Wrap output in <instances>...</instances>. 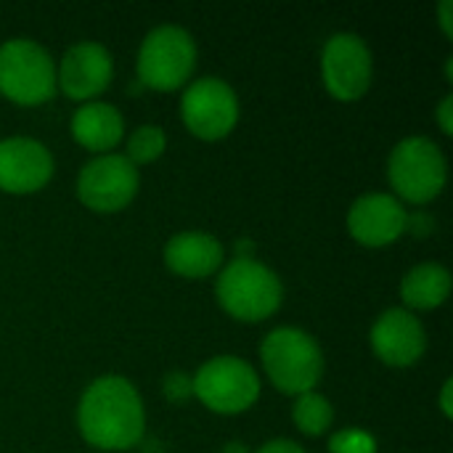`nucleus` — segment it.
<instances>
[{
	"label": "nucleus",
	"instance_id": "6",
	"mask_svg": "<svg viewBox=\"0 0 453 453\" xmlns=\"http://www.w3.org/2000/svg\"><path fill=\"white\" fill-rule=\"evenodd\" d=\"M196 64L194 37L178 24L154 27L138 50V77L146 88L175 90L180 88Z\"/></svg>",
	"mask_w": 453,
	"mask_h": 453
},
{
	"label": "nucleus",
	"instance_id": "12",
	"mask_svg": "<svg viewBox=\"0 0 453 453\" xmlns=\"http://www.w3.org/2000/svg\"><path fill=\"white\" fill-rule=\"evenodd\" d=\"M348 228L366 247H385L409 228L403 204L390 194H364L348 212Z\"/></svg>",
	"mask_w": 453,
	"mask_h": 453
},
{
	"label": "nucleus",
	"instance_id": "8",
	"mask_svg": "<svg viewBox=\"0 0 453 453\" xmlns=\"http://www.w3.org/2000/svg\"><path fill=\"white\" fill-rule=\"evenodd\" d=\"M180 114L194 135L204 141H218L236 127L239 98L226 80L199 77L186 88L180 101Z\"/></svg>",
	"mask_w": 453,
	"mask_h": 453
},
{
	"label": "nucleus",
	"instance_id": "19",
	"mask_svg": "<svg viewBox=\"0 0 453 453\" xmlns=\"http://www.w3.org/2000/svg\"><path fill=\"white\" fill-rule=\"evenodd\" d=\"M167 146V135L162 127L157 125H141L130 138H127V159L133 165H146V162H154L157 157H162Z\"/></svg>",
	"mask_w": 453,
	"mask_h": 453
},
{
	"label": "nucleus",
	"instance_id": "25",
	"mask_svg": "<svg viewBox=\"0 0 453 453\" xmlns=\"http://www.w3.org/2000/svg\"><path fill=\"white\" fill-rule=\"evenodd\" d=\"M441 406H443V414H446V417H451V380H446V385H443Z\"/></svg>",
	"mask_w": 453,
	"mask_h": 453
},
{
	"label": "nucleus",
	"instance_id": "23",
	"mask_svg": "<svg viewBox=\"0 0 453 453\" xmlns=\"http://www.w3.org/2000/svg\"><path fill=\"white\" fill-rule=\"evenodd\" d=\"M255 453H305L297 443H292V441H271V443H265L263 449H257Z\"/></svg>",
	"mask_w": 453,
	"mask_h": 453
},
{
	"label": "nucleus",
	"instance_id": "4",
	"mask_svg": "<svg viewBox=\"0 0 453 453\" xmlns=\"http://www.w3.org/2000/svg\"><path fill=\"white\" fill-rule=\"evenodd\" d=\"M388 178L398 196L425 204L446 186V157L433 138L409 135L390 151Z\"/></svg>",
	"mask_w": 453,
	"mask_h": 453
},
{
	"label": "nucleus",
	"instance_id": "14",
	"mask_svg": "<svg viewBox=\"0 0 453 453\" xmlns=\"http://www.w3.org/2000/svg\"><path fill=\"white\" fill-rule=\"evenodd\" d=\"M56 80L69 98H93L111 80V56L101 42L82 40L64 53Z\"/></svg>",
	"mask_w": 453,
	"mask_h": 453
},
{
	"label": "nucleus",
	"instance_id": "26",
	"mask_svg": "<svg viewBox=\"0 0 453 453\" xmlns=\"http://www.w3.org/2000/svg\"><path fill=\"white\" fill-rule=\"evenodd\" d=\"M220 453H250V451H247V446H244V443L234 441V443H228V446H226Z\"/></svg>",
	"mask_w": 453,
	"mask_h": 453
},
{
	"label": "nucleus",
	"instance_id": "16",
	"mask_svg": "<svg viewBox=\"0 0 453 453\" xmlns=\"http://www.w3.org/2000/svg\"><path fill=\"white\" fill-rule=\"evenodd\" d=\"M122 133H125L122 114L111 104H104V101L82 104L72 117L74 141L90 151L109 154V149H114L119 143Z\"/></svg>",
	"mask_w": 453,
	"mask_h": 453
},
{
	"label": "nucleus",
	"instance_id": "20",
	"mask_svg": "<svg viewBox=\"0 0 453 453\" xmlns=\"http://www.w3.org/2000/svg\"><path fill=\"white\" fill-rule=\"evenodd\" d=\"M329 451L332 453H377V441L374 435H369L361 427H348L340 430L337 435H332L329 441Z\"/></svg>",
	"mask_w": 453,
	"mask_h": 453
},
{
	"label": "nucleus",
	"instance_id": "13",
	"mask_svg": "<svg viewBox=\"0 0 453 453\" xmlns=\"http://www.w3.org/2000/svg\"><path fill=\"white\" fill-rule=\"evenodd\" d=\"M372 348L388 366H414L425 348V326L406 308L385 311L372 326Z\"/></svg>",
	"mask_w": 453,
	"mask_h": 453
},
{
	"label": "nucleus",
	"instance_id": "11",
	"mask_svg": "<svg viewBox=\"0 0 453 453\" xmlns=\"http://www.w3.org/2000/svg\"><path fill=\"white\" fill-rule=\"evenodd\" d=\"M53 175L50 151L27 135L0 141V188L11 194H29L42 188Z\"/></svg>",
	"mask_w": 453,
	"mask_h": 453
},
{
	"label": "nucleus",
	"instance_id": "21",
	"mask_svg": "<svg viewBox=\"0 0 453 453\" xmlns=\"http://www.w3.org/2000/svg\"><path fill=\"white\" fill-rule=\"evenodd\" d=\"M165 395L173 401V403H183L186 398L194 395V382L183 374V372H173L165 377Z\"/></svg>",
	"mask_w": 453,
	"mask_h": 453
},
{
	"label": "nucleus",
	"instance_id": "22",
	"mask_svg": "<svg viewBox=\"0 0 453 453\" xmlns=\"http://www.w3.org/2000/svg\"><path fill=\"white\" fill-rule=\"evenodd\" d=\"M453 96H446L443 101H441V106H438V122H441V130L443 133H449L451 135L453 130Z\"/></svg>",
	"mask_w": 453,
	"mask_h": 453
},
{
	"label": "nucleus",
	"instance_id": "1",
	"mask_svg": "<svg viewBox=\"0 0 453 453\" xmlns=\"http://www.w3.org/2000/svg\"><path fill=\"white\" fill-rule=\"evenodd\" d=\"M77 422L82 438L104 451L133 449L143 438L146 414L138 390L117 374L98 377L80 398Z\"/></svg>",
	"mask_w": 453,
	"mask_h": 453
},
{
	"label": "nucleus",
	"instance_id": "10",
	"mask_svg": "<svg viewBox=\"0 0 453 453\" xmlns=\"http://www.w3.org/2000/svg\"><path fill=\"white\" fill-rule=\"evenodd\" d=\"M138 191V167L125 154H101L90 159L77 178L82 204L96 212H114L133 202Z\"/></svg>",
	"mask_w": 453,
	"mask_h": 453
},
{
	"label": "nucleus",
	"instance_id": "15",
	"mask_svg": "<svg viewBox=\"0 0 453 453\" xmlns=\"http://www.w3.org/2000/svg\"><path fill=\"white\" fill-rule=\"evenodd\" d=\"M165 263L173 273L186 279L212 276L223 263V244L204 231L175 234L165 247Z\"/></svg>",
	"mask_w": 453,
	"mask_h": 453
},
{
	"label": "nucleus",
	"instance_id": "17",
	"mask_svg": "<svg viewBox=\"0 0 453 453\" xmlns=\"http://www.w3.org/2000/svg\"><path fill=\"white\" fill-rule=\"evenodd\" d=\"M451 292V273L441 263H422L403 276L401 295L409 308L433 311L446 303Z\"/></svg>",
	"mask_w": 453,
	"mask_h": 453
},
{
	"label": "nucleus",
	"instance_id": "7",
	"mask_svg": "<svg viewBox=\"0 0 453 453\" xmlns=\"http://www.w3.org/2000/svg\"><path fill=\"white\" fill-rule=\"evenodd\" d=\"M194 382V395L218 414L247 411L260 395L257 372L236 356H218L199 366Z\"/></svg>",
	"mask_w": 453,
	"mask_h": 453
},
{
	"label": "nucleus",
	"instance_id": "3",
	"mask_svg": "<svg viewBox=\"0 0 453 453\" xmlns=\"http://www.w3.org/2000/svg\"><path fill=\"white\" fill-rule=\"evenodd\" d=\"M218 303L239 321H263L281 305L279 276L255 257L231 260L215 284Z\"/></svg>",
	"mask_w": 453,
	"mask_h": 453
},
{
	"label": "nucleus",
	"instance_id": "5",
	"mask_svg": "<svg viewBox=\"0 0 453 453\" xmlns=\"http://www.w3.org/2000/svg\"><path fill=\"white\" fill-rule=\"evenodd\" d=\"M56 90V64L50 53L27 37L0 45V93L16 104H42Z\"/></svg>",
	"mask_w": 453,
	"mask_h": 453
},
{
	"label": "nucleus",
	"instance_id": "9",
	"mask_svg": "<svg viewBox=\"0 0 453 453\" xmlns=\"http://www.w3.org/2000/svg\"><path fill=\"white\" fill-rule=\"evenodd\" d=\"M374 64L369 45L353 32H337L321 50V77L326 90L340 101L361 98L372 85Z\"/></svg>",
	"mask_w": 453,
	"mask_h": 453
},
{
	"label": "nucleus",
	"instance_id": "2",
	"mask_svg": "<svg viewBox=\"0 0 453 453\" xmlns=\"http://www.w3.org/2000/svg\"><path fill=\"white\" fill-rule=\"evenodd\" d=\"M260 358L268 380L287 395L311 393L324 374L319 342L297 326L273 329L260 345Z\"/></svg>",
	"mask_w": 453,
	"mask_h": 453
},
{
	"label": "nucleus",
	"instance_id": "24",
	"mask_svg": "<svg viewBox=\"0 0 453 453\" xmlns=\"http://www.w3.org/2000/svg\"><path fill=\"white\" fill-rule=\"evenodd\" d=\"M451 0H443L441 3V24H443V29H446V35H451L453 27H451Z\"/></svg>",
	"mask_w": 453,
	"mask_h": 453
},
{
	"label": "nucleus",
	"instance_id": "18",
	"mask_svg": "<svg viewBox=\"0 0 453 453\" xmlns=\"http://www.w3.org/2000/svg\"><path fill=\"white\" fill-rule=\"evenodd\" d=\"M292 417H295V425L300 427V433H305V435H324L332 427L334 409H332V403L324 395L311 390V393L297 395Z\"/></svg>",
	"mask_w": 453,
	"mask_h": 453
}]
</instances>
